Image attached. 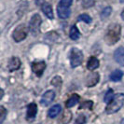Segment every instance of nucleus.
<instances>
[{
  "label": "nucleus",
  "instance_id": "1",
  "mask_svg": "<svg viewBox=\"0 0 124 124\" xmlns=\"http://www.w3.org/2000/svg\"><path fill=\"white\" fill-rule=\"evenodd\" d=\"M121 27L118 23H111L107 27L105 35V41L107 45H114L119 40Z\"/></svg>",
  "mask_w": 124,
  "mask_h": 124
},
{
  "label": "nucleus",
  "instance_id": "2",
  "mask_svg": "<svg viewBox=\"0 0 124 124\" xmlns=\"http://www.w3.org/2000/svg\"><path fill=\"white\" fill-rule=\"evenodd\" d=\"M124 104V94L123 93H118L114 96V98L111 102L107 105L106 108V112L107 114H114L118 112Z\"/></svg>",
  "mask_w": 124,
  "mask_h": 124
},
{
  "label": "nucleus",
  "instance_id": "3",
  "mask_svg": "<svg viewBox=\"0 0 124 124\" xmlns=\"http://www.w3.org/2000/svg\"><path fill=\"white\" fill-rule=\"evenodd\" d=\"M41 17L39 14H34L32 16L29 23V29L33 36H37L40 33V25H41Z\"/></svg>",
  "mask_w": 124,
  "mask_h": 124
},
{
  "label": "nucleus",
  "instance_id": "4",
  "mask_svg": "<svg viewBox=\"0 0 124 124\" xmlns=\"http://www.w3.org/2000/svg\"><path fill=\"white\" fill-rule=\"evenodd\" d=\"M83 61V53L79 49L74 48L71 50L70 53V62H71V66L75 68L78 67V65H80Z\"/></svg>",
  "mask_w": 124,
  "mask_h": 124
},
{
  "label": "nucleus",
  "instance_id": "5",
  "mask_svg": "<svg viewBox=\"0 0 124 124\" xmlns=\"http://www.w3.org/2000/svg\"><path fill=\"white\" fill-rule=\"evenodd\" d=\"M27 33H28V28L26 27L25 24H20L18 25L15 30L13 31L12 37L13 39L16 42H21L23 39H25V37H27Z\"/></svg>",
  "mask_w": 124,
  "mask_h": 124
},
{
  "label": "nucleus",
  "instance_id": "6",
  "mask_svg": "<svg viewBox=\"0 0 124 124\" xmlns=\"http://www.w3.org/2000/svg\"><path fill=\"white\" fill-rule=\"evenodd\" d=\"M54 98H55V93L53 91H48L43 94L42 98L40 100V104L43 106H50Z\"/></svg>",
  "mask_w": 124,
  "mask_h": 124
},
{
  "label": "nucleus",
  "instance_id": "7",
  "mask_svg": "<svg viewBox=\"0 0 124 124\" xmlns=\"http://www.w3.org/2000/svg\"><path fill=\"white\" fill-rule=\"evenodd\" d=\"M45 69H46V63L43 61L32 62V70L34 73H36L37 77H41Z\"/></svg>",
  "mask_w": 124,
  "mask_h": 124
},
{
  "label": "nucleus",
  "instance_id": "8",
  "mask_svg": "<svg viewBox=\"0 0 124 124\" xmlns=\"http://www.w3.org/2000/svg\"><path fill=\"white\" fill-rule=\"evenodd\" d=\"M99 79L100 76L98 73H91L86 78V85L88 87H93L99 82Z\"/></svg>",
  "mask_w": 124,
  "mask_h": 124
},
{
  "label": "nucleus",
  "instance_id": "9",
  "mask_svg": "<svg viewBox=\"0 0 124 124\" xmlns=\"http://www.w3.org/2000/svg\"><path fill=\"white\" fill-rule=\"evenodd\" d=\"M37 113V106L35 103H31L27 106V114H26V118L28 120H32L36 118Z\"/></svg>",
  "mask_w": 124,
  "mask_h": 124
},
{
  "label": "nucleus",
  "instance_id": "10",
  "mask_svg": "<svg viewBox=\"0 0 124 124\" xmlns=\"http://www.w3.org/2000/svg\"><path fill=\"white\" fill-rule=\"evenodd\" d=\"M22 62H21V60L19 59L18 57H12L9 59L8 61V68L10 72L12 71H15V70H18L21 66Z\"/></svg>",
  "mask_w": 124,
  "mask_h": 124
},
{
  "label": "nucleus",
  "instance_id": "11",
  "mask_svg": "<svg viewBox=\"0 0 124 124\" xmlns=\"http://www.w3.org/2000/svg\"><path fill=\"white\" fill-rule=\"evenodd\" d=\"M114 59L118 63L124 66V47H120L116 50L114 53Z\"/></svg>",
  "mask_w": 124,
  "mask_h": 124
},
{
  "label": "nucleus",
  "instance_id": "12",
  "mask_svg": "<svg viewBox=\"0 0 124 124\" xmlns=\"http://www.w3.org/2000/svg\"><path fill=\"white\" fill-rule=\"evenodd\" d=\"M57 12H58V16L61 19H67L71 14V10L69 8L58 6L57 7Z\"/></svg>",
  "mask_w": 124,
  "mask_h": 124
},
{
  "label": "nucleus",
  "instance_id": "13",
  "mask_svg": "<svg viewBox=\"0 0 124 124\" xmlns=\"http://www.w3.org/2000/svg\"><path fill=\"white\" fill-rule=\"evenodd\" d=\"M99 64H100L99 60L96 57H91L89 59V61H88L87 68L89 70H91V71H93V70H95L96 68L99 67Z\"/></svg>",
  "mask_w": 124,
  "mask_h": 124
},
{
  "label": "nucleus",
  "instance_id": "14",
  "mask_svg": "<svg viewBox=\"0 0 124 124\" xmlns=\"http://www.w3.org/2000/svg\"><path fill=\"white\" fill-rule=\"evenodd\" d=\"M61 110H62L61 106H60V105H55V106H53L52 107L50 108V110L48 111V116H49L50 118H56V117L60 114Z\"/></svg>",
  "mask_w": 124,
  "mask_h": 124
},
{
  "label": "nucleus",
  "instance_id": "15",
  "mask_svg": "<svg viewBox=\"0 0 124 124\" xmlns=\"http://www.w3.org/2000/svg\"><path fill=\"white\" fill-rule=\"evenodd\" d=\"M79 99H80V97H79V95H78V94H73V95H71V96H70V98L66 101V103H65V106H66L67 108L73 107L75 105H77V104L78 103Z\"/></svg>",
  "mask_w": 124,
  "mask_h": 124
},
{
  "label": "nucleus",
  "instance_id": "16",
  "mask_svg": "<svg viewBox=\"0 0 124 124\" xmlns=\"http://www.w3.org/2000/svg\"><path fill=\"white\" fill-rule=\"evenodd\" d=\"M42 11L45 13V15L49 19H53V11H52V8L50 4H43L42 5Z\"/></svg>",
  "mask_w": 124,
  "mask_h": 124
},
{
  "label": "nucleus",
  "instance_id": "17",
  "mask_svg": "<svg viewBox=\"0 0 124 124\" xmlns=\"http://www.w3.org/2000/svg\"><path fill=\"white\" fill-rule=\"evenodd\" d=\"M71 118H72V113L70 111H65L62 114V118L59 120V123L60 124H67L71 121Z\"/></svg>",
  "mask_w": 124,
  "mask_h": 124
},
{
  "label": "nucleus",
  "instance_id": "18",
  "mask_svg": "<svg viewBox=\"0 0 124 124\" xmlns=\"http://www.w3.org/2000/svg\"><path fill=\"white\" fill-rule=\"evenodd\" d=\"M123 77V72L121 70H115L111 75H110V79L114 82L119 81Z\"/></svg>",
  "mask_w": 124,
  "mask_h": 124
},
{
  "label": "nucleus",
  "instance_id": "19",
  "mask_svg": "<svg viewBox=\"0 0 124 124\" xmlns=\"http://www.w3.org/2000/svg\"><path fill=\"white\" fill-rule=\"evenodd\" d=\"M69 37L72 40H78L80 37V33L78 31V29L77 28V26H72V28L70 29L69 33Z\"/></svg>",
  "mask_w": 124,
  "mask_h": 124
},
{
  "label": "nucleus",
  "instance_id": "20",
  "mask_svg": "<svg viewBox=\"0 0 124 124\" xmlns=\"http://www.w3.org/2000/svg\"><path fill=\"white\" fill-rule=\"evenodd\" d=\"M112 12V8L111 7H106L104 9H103V11H102V13H101V19H106L107 18V17H109L110 16V14H111Z\"/></svg>",
  "mask_w": 124,
  "mask_h": 124
},
{
  "label": "nucleus",
  "instance_id": "21",
  "mask_svg": "<svg viewBox=\"0 0 124 124\" xmlns=\"http://www.w3.org/2000/svg\"><path fill=\"white\" fill-rule=\"evenodd\" d=\"M113 98H114V93H113V90H112V89H109V90L107 91V93H106V96H105L104 101H105L106 103H107V104H109L112 100H113Z\"/></svg>",
  "mask_w": 124,
  "mask_h": 124
},
{
  "label": "nucleus",
  "instance_id": "22",
  "mask_svg": "<svg viewBox=\"0 0 124 124\" xmlns=\"http://www.w3.org/2000/svg\"><path fill=\"white\" fill-rule=\"evenodd\" d=\"M62 81V78L61 77H55L51 79V85L55 86V87H61Z\"/></svg>",
  "mask_w": 124,
  "mask_h": 124
},
{
  "label": "nucleus",
  "instance_id": "23",
  "mask_svg": "<svg viewBox=\"0 0 124 124\" xmlns=\"http://www.w3.org/2000/svg\"><path fill=\"white\" fill-rule=\"evenodd\" d=\"M7 117V110L4 106H0V124H2L4 122L5 118Z\"/></svg>",
  "mask_w": 124,
  "mask_h": 124
},
{
  "label": "nucleus",
  "instance_id": "24",
  "mask_svg": "<svg viewBox=\"0 0 124 124\" xmlns=\"http://www.w3.org/2000/svg\"><path fill=\"white\" fill-rule=\"evenodd\" d=\"M93 101H85V102H83L82 104L80 105L79 106V109H83V108H87V109H92L93 108Z\"/></svg>",
  "mask_w": 124,
  "mask_h": 124
},
{
  "label": "nucleus",
  "instance_id": "25",
  "mask_svg": "<svg viewBox=\"0 0 124 124\" xmlns=\"http://www.w3.org/2000/svg\"><path fill=\"white\" fill-rule=\"evenodd\" d=\"M78 20L79 21H82V22H84V23H92V18L88 15V14H81L80 16L78 17Z\"/></svg>",
  "mask_w": 124,
  "mask_h": 124
},
{
  "label": "nucleus",
  "instance_id": "26",
  "mask_svg": "<svg viewBox=\"0 0 124 124\" xmlns=\"http://www.w3.org/2000/svg\"><path fill=\"white\" fill-rule=\"evenodd\" d=\"M85 122H86V117L82 114H80L75 120V124H85Z\"/></svg>",
  "mask_w": 124,
  "mask_h": 124
},
{
  "label": "nucleus",
  "instance_id": "27",
  "mask_svg": "<svg viewBox=\"0 0 124 124\" xmlns=\"http://www.w3.org/2000/svg\"><path fill=\"white\" fill-rule=\"evenodd\" d=\"M72 2L73 0H61L58 4V6L64 7V8H69V7L72 5Z\"/></svg>",
  "mask_w": 124,
  "mask_h": 124
},
{
  "label": "nucleus",
  "instance_id": "28",
  "mask_svg": "<svg viewBox=\"0 0 124 124\" xmlns=\"http://www.w3.org/2000/svg\"><path fill=\"white\" fill-rule=\"evenodd\" d=\"M35 2H36V4H37V6H41V5H43L45 0H35Z\"/></svg>",
  "mask_w": 124,
  "mask_h": 124
},
{
  "label": "nucleus",
  "instance_id": "29",
  "mask_svg": "<svg viewBox=\"0 0 124 124\" xmlns=\"http://www.w3.org/2000/svg\"><path fill=\"white\" fill-rule=\"evenodd\" d=\"M3 94H4V92H3V90L1 89V90H0V100L3 98Z\"/></svg>",
  "mask_w": 124,
  "mask_h": 124
},
{
  "label": "nucleus",
  "instance_id": "30",
  "mask_svg": "<svg viewBox=\"0 0 124 124\" xmlns=\"http://www.w3.org/2000/svg\"><path fill=\"white\" fill-rule=\"evenodd\" d=\"M121 18L124 20V9L122 10V12H121Z\"/></svg>",
  "mask_w": 124,
  "mask_h": 124
},
{
  "label": "nucleus",
  "instance_id": "31",
  "mask_svg": "<svg viewBox=\"0 0 124 124\" xmlns=\"http://www.w3.org/2000/svg\"><path fill=\"white\" fill-rule=\"evenodd\" d=\"M120 2H122V3H123V2H124V0H120Z\"/></svg>",
  "mask_w": 124,
  "mask_h": 124
}]
</instances>
